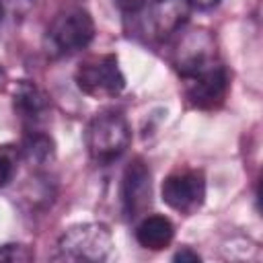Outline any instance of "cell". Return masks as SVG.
Wrapping results in <instances>:
<instances>
[{
  "instance_id": "cell-1",
  "label": "cell",
  "mask_w": 263,
  "mask_h": 263,
  "mask_svg": "<svg viewBox=\"0 0 263 263\" xmlns=\"http://www.w3.org/2000/svg\"><path fill=\"white\" fill-rule=\"evenodd\" d=\"M132 129L123 113L119 111H101L97 113L84 132V144L88 156L95 164L115 162L129 146Z\"/></svg>"
},
{
  "instance_id": "cell-2",
  "label": "cell",
  "mask_w": 263,
  "mask_h": 263,
  "mask_svg": "<svg viewBox=\"0 0 263 263\" xmlns=\"http://www.w3.org/2000/svg\"><path fill=\"white\" fill-rule=\"evenodd\" d=\"M95 39L92 16L84 8H66L53 16L45 31V53L49 58H68L86 49Z\"/></svg>"
},
{
  "instance_id": "cell-3",
  "label": "cell",
  "mask_w": 263,
  "mask_h": 263,
  "mask_svg": "<svg viewBox=\"0 0 263 263\" xmlns=\"http://www.w3.org/2000/svg\"><path fill=\"white\" fill-rule=\"evenodd\" d=\"M113 251V236L105 224L84 222L70 226L58 240L55 259L60 261H84L99 263L109 259Z\"/></svg>"
},
{
  "instance_id": "cell-4",
  "label": "cell",
  "mask_w": 263,
  "mask_h": 263,
  "mask_svg": "<svg viewBox=\"0 0 263 263\" xmlns=\"http://www.w3.org/2000/svg\"><path fill=\"white\" fill-rule=\"evenodd\" d=\"M138 10V31L146 41L162 43L173 39L185 27L193 6L189 0H152Z\"/></svg>"
},
{
  "instance_id": "cell-5",
  "label": "cell",
  "mask_w": 263,
  "mask_h": 263,
  "mask_svg": "<svg viewBox=\"0 0 263 263\" xmlns=\"http://www.w3.org/2000/svg\"><path fill=\"white\" fill-rule=\"evenodd\" d=\"M80 92L92 99L117 97L125 86V76L115 53H99L82 60L74 74Z\"/></svg>"
},
{
  "instance_id": "cell-6",
  "label": "cell",
  "mask_w": 263,
  "mask_h": 263,
  "mask_svg": "<svg viewBox=\"0 0 263 263\" xmlns=\"http://www.w3.org/2000/svg\"><path fill=\"white\" fill-rule=\"evenodd\" d=\"M175 37L177 41L173 45V66L181 78L197 74L220 62L216 39L208 29H181Z\"/></svg>"
},
{
  "instance_id": "cell-7",
  "label": "cell",
  "mask_w": 263,
  "mask_h": 263,
  "mask_svg": "<svg viewBox=\"0 0 263 263\" xmlns=\"http://www.w3.org/2000/svg\"><path fill=\"white\" fill-rule=\"evenodd\" d=\"M162 201L179 212V214H193L205 201V179L199 171H177L171 173L160 187Z\"/></svg>"
},
{
  "instance_id": "cell-8",
  "label": "cell",
  "mask_w": 263,
  "mask_h": 263,
  "mask_svg": "<svg viewBox=\"0 0 263 263\" xmlns=\"http://www.w3.org/2000/svg\"><path fill=\"white\" fill-rule=\"evenodd\" d=\"M185 97L195 109H216L224 103L230 86L228 72L222 62L183 78Z\"/></svg>"
},
{
  "instance_id": "cell-9",
  "label": "cell",
  "mask_w": 263,
  "mask_h": 263,
  "mask_svg": "<svg viewBox=\"0 0 263 263\" xmlns=\"http://www.w3.org/2000/svg\"><path fill=\"white\" fill-rule=\"evenodd\" d=\"M152 197V175L144 160L136 158L127 164L121 177V205L127 218H140Z\"/></svg>"
},
{
  "instance_id": "cell-10",
  "label": "cell",
  "mask_w": 263,
  "mask_h": 263,
  "mask_svg": "<svg viewBox=\"0 0 263 263\" xmlns=\"http://www.w3.org/2000/svg\"><path fill=\"white\" fill-rule=\"evenodd\" d=\"M14 113L25 123V129H37L49 113V99L47 95L31 80H21L14 86L12 95Z\"/></svg>"
},
{
  "instance_id": "cell-11",
  "label": "cell",
  "mask_w": 263,
  "mask_h": 263,
  "mask_svg": "<svg viewBox=\"0 0 263 263\" xmlns=\"http://www.w3.org/2000/svg\"><path fill=\"white\" fill-rule=\"evenodd\" d=\"M175 226L166 216L150 214L140 220L136 226V240L148 251H162L173 242Z\"/></svg>"
},
{
  "instance_id": "cell-12",
  "label": "cell",
  "mask_w": 263,
  "mask_h": 263,
  "mask_svg": "<svg viewBox=\"0 0 263 263\" xmlns=\"http://www.w3.org/2000/svg\"><path fill=\"white\" fill-rule=\"evenodd\" d=\"M21 156L35 166H43L49 164L55 156V146L51 136H47L41 127L37 129H25L23 136V144H21Z\"/></svg>"
},
{
  "instance_id": "cell-13",
  "label": "cell",
  "mask_w": 263,
  "mask_h": 263,
  "mask_svg": "<svg viewBox=\"0 0 263 263\" xmlns=\"http://www.w3.org/2000/svg\"><path fill=\"white\" fill-rule=\"evenodd\" d=\"M18 148L12 146H0V187H6L16 173V162H18Z\"/></svg>"
},
{
  "instance_id": "cell-14",
  "label": "cell",
  "mask_w": 263,
  "mask_h": 263,
  "mask_svg": "<svg viewBox=\"0 0 263 263\" xmlns=\"http://www.w3.org/2000/svg\"><path fill=\"white\" fill-rule=\"evenodd\" d=\"M33 259V251L25 245L18 242H6L0 247V261H10V263H25Z\"/></svg>"
},
{
  "instance_id": "cell-15",
  "label": "cell",
  "mask_w": 263,
  "mask_h": 263,
  "mask_svg": "<svg viewBox=\"0 0 263 263\" xmlns=\"http://www.w3.org/2000/svg\"><path fill=\"white\" fill-rule=\"evenodd\" d=\"M0 2H2L6 12H10L14 16H25L35 6L37 0H0Z\"/></svg>"
},
{
  "instance_id": "cell-16",
  "label": "cell",
  "mask_w": 263,
  "mask_h": 263,
  "mask_svg": "<svg viewBox=\"0 0 263 263\" xmlns=\"http://www.w3.org/2000/svg\"><path fill=\"white\" fill-rule=\"evenodd\" d=\"M173 259H175V261H181V263H197L201 257H199L191 247H183V249H179V251L175 253Z\"/></svg>"
},
{
  "instance_id": "cell-17",
  "label": "cell",
  "mask_w": 263,
  "mask_h": 263,
  "mask_svg": "<svg viewBox=\"0 0 263 263\" xmlns=\"http://www.w3.org/2000/svg\"><path fill=\"white\" fill-rule=\"evenodd\" d=\"M189 2H191V6L197 8V10H212V8H216L222 0H189Z\"/></svg>"
},
{
  "instance_id": "cell-18",
  "label": "cell",
  "mask_w": 263,
  "mask_h": 263,
  "mask_svg": "<svg viewBox=\"0 0 263 263\" xmlns=\"http://www.w3.org/2000/svg\"><path fill=\"white\" fill-rule=\"evenodd\" d=\"M117 4H119L121 8L134 12V10H138L142 4H146V0H117Z\"/></svg>"
},
{
  "instance_id": "cell-19",
  "label": "cell",
  "mask_w": 263,
  "mask_h": 263,
  "mask_svg": "<svg viewBox=\"0 0 263 263\" xmlns=\"http://www.w3.org/2000/svg\"><path fill=\"white\" fill-rule=\"evenodd\" d=\"M4 14H6V10H4V6H2V2H0V27H2V23H4Z\"/></svg>"
}]
</instances>
